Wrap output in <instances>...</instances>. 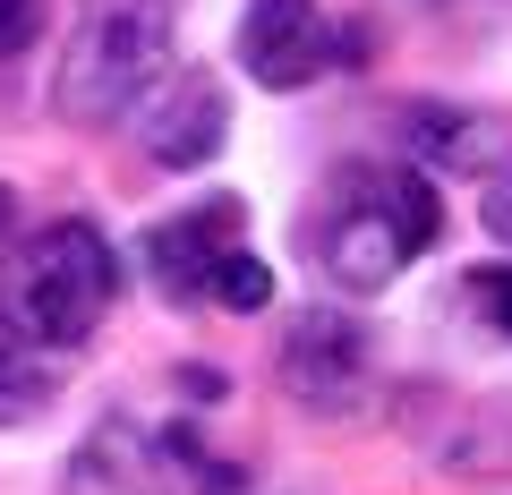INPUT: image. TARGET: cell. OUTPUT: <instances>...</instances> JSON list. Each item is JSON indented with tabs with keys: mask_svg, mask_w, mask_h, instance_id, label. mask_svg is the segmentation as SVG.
Here are the masks:
<instances>
[{
	"mask_svg": "<svg viewBox=\"0 0 512 495\" xmlns=\"http://www.w3.org/2000/svg\"><path fill=\"white\" fill-rule=\"evenodd\" d=\"M436 239H444V205L427 188V171L419 163H367V171H350L342 205L325 222V282L350 299L393 291V274L410 257H427Z\"/></svg>",
	"mask_w": 512,
	"mask_h": 495,
	"instance_id": "1",
	"label": "cell"
},
{
	"mask_svg": "<svg viewBox=\"0 0 512 495\" xmlns=\"http://www.w3.org/2000/svg\"><path fill=\"white\" fill-rule=\"evenodd\" d=\"M163 60H171V0H77L52 111L77 129H103L163 77Z\"/></svg>",
	"mask_w": 512,
	"mask_h": 495,
	"instance_id": "2",
	"label": "cell"
},
{
	"mask_svg": "<svg viewBox=\"0 0 512 495\" xmlns=\"http://www.w3.org/2000/svg\"><path fill=\"white\" fill-rule=\"evenodd\" d=\"M111 291H120L111 239L69 214V222H43V231L18 239V257H9V299H0V308L18 316L43 350H77L111 316Z\"/></svg>",
	"mask_w": 512,
	"mask_h": 495,
	"instance_id": "3",
	"label": "cell"
},
{
	"mask_svg": "<svg viewBox=\"0 0 512 495\" xmlns=\"http://www.w3.org/2000/svg\"><path fill=\"white\" fill-rule=\"evenodd\" d=\"M274 376H282L291 402L325 410V419H350V410H367V393H376V342H367V325L342 316V308H299L291 325H282Z\"/></svg>",
	"mask_w": 512,
	"mask_h": 495,
	"instance_id": "4",
	"label": "cell"
},
{
	"mask_svg": "<svg viewBox=\"0 0 512 495\" xmlns=\"http://www.w3.org/2000/svg\"><path fill=\"white\" fill-rule=\"evenodd\" d=\"M342 60V35L316 0H248V18H239V69L256 86L274 94H299Z\"/></svg>",
	"mask_w": 512,
	"mask_h": 495,
	"instance_id": "5",
	"label": "cell"
},
{
	"mask_svg": "<svg viewBox=\"0 0 512 495\" xmlns=\"http://www.w3.org/2000/svg\"><path fill=\"white\" fill-rule=\"evenodd\" d=\"M137 111V146L154 154L163 171H197L222 154V137H231V94H222L214 69H180L171 86H154Z\"/></svg>",
	"mask_w": 512,
	"mask_h": 495,
	"instance_id": "6",
	"label": "cell"
},
{
	"mask_svg": "<svg viewBox=\"0 0 512 495\" xmlns=\"http://www.w3.org/2000/svg\"><path fill=\"white\" fill-rule=\"evenodd\" d=\"M402 146H410V163H436V171L478 180V171H504L512 120H495V111H461V103H410L402 111Z\"/></svg>",
	"mask_w": 512,
	"mask_h": 495,
	"instance_id": "7",
	"label": "cell"
},
{
	"mask_svg": "<svg viewBox=\"0 0 512 495\" xmlns=\"http://www.w3.org/2000/svg\"><path fill=\"white\" fill-rule=\"evenodd\" d=\"M60 495H163V461H154V444L137 436L128 419H103V427L69 453Z\"/></svg>",
	"mask_w": 512,
	"mask_h": 495,
	"instance_id": "8",
	"label": "cell"
},
{
	"mask_svg": "<svg viewBox=\"0 0 512 495\" xmlns=\"http://www.w3.org/2000/svg\"><path fill=\"white\" fill-rule=\"evenodd\" d=\"M222 248H239V205H214V214H171L163 231L146 239V265L163 274L171 299H205V274H214Z\"/></svg>",
	"mask_w": 512,
	"mask_h": 495,
	"instance_id": "9",
	"label": "cell"
},
{
	"mask_svg": "<svg viewBox=\"0 0 512 495\" xmlns=\"http://www.w3.org/2000/svg\"><path fill=\"white\" fill-rule=\"evenodd\" d=\"M60 385V350H43L18 316L0 308V427H18L26 410H43Z\"/></svg>",
	"mask_w": 512,
	"mask_h": 495,
	"instance_id": "10",
	"label": "cell"
},
{
	"mask_svg": "<svg viewBox=\"0 0 512 495\" xmlns=\"http://www.w3.org/2000/svg\"><path fill=\"white\" fill-rule=\"evenodd\" d=\"M205 291H214L231 316H256V308H274V265L248 257V248H222L214 274H205Z\"/></svg>",
	"mask_w": 512,
	"mask_h": 495,
	"instance_id": "11",
	"label": "cell"
},
{
	"mask_svg": "<svg viewBox=\"0 0 512 495\" xmlns=\"http://www.w3.org/2000/svg\"><path fill=\"white\" fill-rule=\"evenodd\" d=\"M470 308L487 316L495 333H512V265H487V274H470Z\"/></svg>",
	"mask_w": 512,
	"mask_h": 495,
	"instance_id": "12",
	"label": "cell"
},
{
	"mask_svg": "<svg viewBox=\"0 0 512 495\" xmlns=\"http://www.w3.org/2000/svg\"><path fill=\"white\" fill-rule=\"evenodd\" d=\"M43 35V0H0V60H18Z\"/></svg>",
	"mask_w": 512,
	"mask_h": 495,
	"instance_id": "13",
	"label": "cell"
},
{
	"mask_svg": "<svg viewBox=\"0 0 512 495\" xmlns=\"http://www.w3.org/2000/svg\"><path fill=\"white\" fill-rule=\"evenodd\" d=\"M478 222H487V231L512 248V171H495V180H487V197H478Z\"/></svg>",
	"mask_w": 512,
	"mask_h": 495,
	"instance_id": "14",
	"label": "cell"
},
{
	"mask_svg": "<svg viewBox=\"0 0 512 495\" xmlns=\"http://www.w3.org/2000/svg\"><path fill=\"white\" fill-rule=\"evenodd\" d=\"M9 214H18V205H9V188H0V239H9Z\"/></svg>",
	"mask_w": 512,
	"mask_h": 495,
	"instance_id": "15",
	"label": "cell"
}]
</instances>
